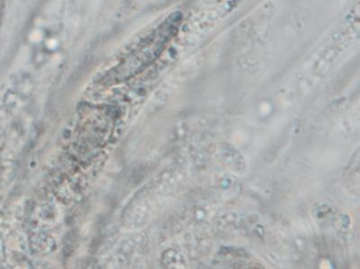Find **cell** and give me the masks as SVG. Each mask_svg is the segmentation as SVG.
Returning <instances> with one entry per match:
<instances>
[{
    "label": "cell",
    "instance_id": "cell-1",
    "mask_svg": "<svg viewBox=\"0 0 360 269\" xmlns=\"http://www.w3.org/2000/svg\"><path fill=\"white\" fill-rule=\"evenodd\" d=\"M182 18L180 12L169 15L153 32L141 39L117 66L103 77L102 83L112 85L129 81L152 65L179 33Z\"/></svg>",
    "mask_w": 360,
    "mask_h": 269
}]
</instances>
